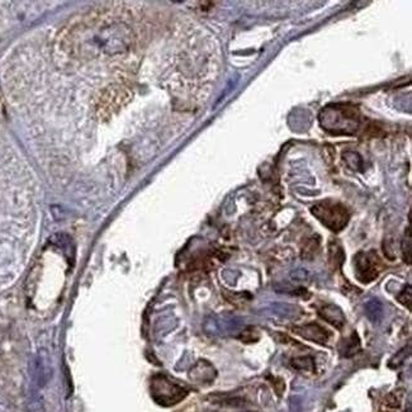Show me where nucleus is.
Returning <instances> with one entry per match:
<instances>
[{"label":"nucleus","mask_w":412,"mask_h":412,"mask_svg":"<svg viewBox=\"0 0 412 412\" xmlns=\"http://www.w3.org/2000/svg\"><path fill=\"white\" fill-rule=\"evenodd\" d=\"M322 127L335 135L353 134L359 126V110L350 104L328 105L320 116Z\"/></svg>","instance_id":"obj_1"},{"label":"nucleus","mask_w":412,"mask_h":412,"mask_svg":"<svg viewBox=\"0 0 412 412\" xmlns=\"http://www.w3.org/2000/svg\"><path fill=\"white\" fill-rule=\"evenodd\" d=\"M311 212L321 222L322 225L326 226L328 230L334 232L344 230L350 219L348 210L345 207L340 203L330 202V200L317 203L311 208Z\"/></svg>","instance_id":"obj_2"},{"label":"nucleus","mask_w":412,"mask_h":412,"mask_svg":"<svg viewBox=\"0 0 412 412\" xmlns=\"http://www.w3.org/2000/svg\"><path fill=\"white\" fill-rule=\"evenodd\" d=\"M187 390L169 380L165 375H155L151 380L153 399L161 406H173L187 396Z\"/></svg>","instance_id":"obj_3"},{"label":"nucleus","mask_w":412,"mask_h":412,"mask_svg":"<svg viewBox=\"0 0 412 412\" xmlns=\"http://www.w3.org/2000/svg\"><path fill=\"white\" fill-rule=\"evenodd\" d=\"M382 271V262L374 252H359L355 257V273L361 283H371Z\"/></svg>","instance_id":"obj_4"},{"label":"nucleus","mask_w":412,"mask_h":412,"mask_svg":"<svg viewBox=\"0 0 412 412\" xmlns=\"http://www.w3.org/2000/svg\"><path fill=\"white\" fill-rule=\"evenodd\" d=\"M127 98L129 93L120 86L104 91L98 101L97 112L99 115H104V117L110 116Z\"/></svg>","instance_id":"obj_5"},{"label":"nucleus","mask_w":412,"mask_h":412,"mask_svg":"<svg viewBox=\"0 0 412 412\" xmlns=\"http://www.w3.org/2000/svg\"><path fill=\"white\" fill-rule=\"evenodd\" d=\"M52 375L51 361L46 350H41L33 361L32 378L34 386L42 388Z\"/></svg>","instance_id":"obj_6"},{"label":"nucleus","mask_w":412,"mask_h":412,"mask_svg":"<svg viewBox=\"0 0 412 412\" xmlns=\"http://www.w3.org/2000/svg\"><path fill=\"white\" fill-rule=\"evenodd\" d=\"M296 335L301 336L309 342H317V344H326L328 340V333L325 328H321L317 323H307L301 326H295L292 328Z\"/></svg>","instance_id":"obj_7"},{"label":"nucleus","mask_w":412,"mask_h":412,"mask_svg":"<svg viewBox=\"0 0 412 412\" xmlns=\"http://www.w3.org/2000/svg\"><path fill=\"white\" fill-rule=\"evenodd\" d=\"M318 315L321 316L325 321L328 322L330 325L335 326L336 328L342 330L345 325V316L342 314V309L334 304H325L321 309H318Z\"/></svg>","instance_id":"obj_8"},{"label":"nucleus","mask_w":412,"mask_h":412,"mask_svg":"<svg viewBox=\"0 0 412 412\" xmlns=\"http://www.w3.org/2000/svg\"><path fill=\"white\" fill-rule=\"evenodd\" d=\"M344 262V252H342V246L336 244V243H331L330 244V263L334 265V268L340 266Z\"/></svg>","instance_id":"obj_9"},{"label":"nucleus","mask_w":412,"mask_h":412,"mask_svg":"<svg viewBox=\"0 0 412 412\" xmlns=\"http://www.w3.org/2000/svg\"><path fill=\"white\" fill-rule=\"evenodd\" d=\"M367 316L368 318L371 321L378 322L380 321L382 314H383V309H382V304L378 301H369L367 303Z\"/></svg>","instance_id":"obj_10"},{"label":"nucleus","mask_w":412,"mask_h":412,"mask_svg":"<svg viewBox=\"0 0 412 412\" xmlns=\"http://www.w3.org/2000/svg\"><path fill=\"white\" fill-rule=\"evenodd\" d=\"M361 348V342H359V339H358V336L356 334H353V335L349 337L348 340H345V344H344V350H342V355H345V356H352V355H354L358 350Z\"/></svg>","instance_id":"obj_11"},{"label":"nucleus","mask_w":412,"mask_h":412,"mask_svg":"<svg viewBox=\"0 0 412 412\" xmlns=\"http://www.w3.org/2000/svg\"><path fill=\"white\" fill-rule=\"evenodd\" d=\"M293 367L297 369H311L314 368V361L311 358H298L292 361Z\"/></svg>","instance_id":"obj_12"},{"label":"nucleus","mask_w":412,"mask_h":412,"mask_svg":"<svg viewBox=\"0 0 412 412\" xmlns=\"http://www.w3.org/2000/svg\"><path fill=\"white\" fill-rule=\"evenodd\" d=\"M399 301L402 303V304L407 306L408 309L411 307V287H410V285H408V287H407V288L399 295Z\"/></svg>","instance_id":"obj_13"}]
</instances>
